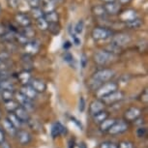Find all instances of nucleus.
Returning <instances> with one entry per match:
<instances>
[{"instance_id":"15","label":"nucleus","mask_w":148,"mask_h":148,"mask_svg":"<svg viewBox=\"0 0 148 148\" xmlns=\"http://www.w3.org/2000/svg\"><path fill=\"white\" fill-rule=\"evenodd\" d=\"M39 49H40V44L37 41H33L30 40L28 43L25 45V51L26 53L28 54H35L39 51Z\"/></svg>"},{"instance_id":"24","label":"nucleus","mask_w":148,"mask_h":148,"mask_svg":"<svg viewBox=\"0 0 148 148\" xmlns=\"http://www.w3.org/2000/svg\"><path fill=\"white\" fill-rule=\"evenodd\" d=\"M126 25L131 29H136L142 25V21L139 19L138 18H132V19H130V21H126Z\"/></svg>"},{"instance_id":"53","label":"nucleus","mask_w":148,"mask_h":148,"mask_svg":"<svg viewBox=\"0 0 148 148\" xmlns=\"http://www.w3.org/2000/svg\"><path fill=\"white\" fill-rule=\"evenodd\" d=\"M103 1L107 2V3H110V2H114L115 0H103Z\"/></svg>"},{"instance_id":"16","label":"nucleus","mask_w":148,"mask_h":148,"mask_svg":"<svg viewBox=\"0 0 148 148\" xmlns=\"http://www.w3.org/2000/svg\"><path fill=\"white\" fill-rule=\"evenodd\" d=\"M66 133V128L63 126L61 123L57 122L54 123L53 126L51 128V136L52 138H56V136H59L60 135H63V134Z\"/></svg>"},{"instance_id":"40","label":"nucleus","mask_w":148,"mask_h":148,"mask_svg":"<svg viewBox=\"0 0 148 148\" xmlns=\"http://www.w3.org/2000/svg\"><path fill=\"white\" fill-rule=\"evenodd\" d=\"M27 3L30 7L32 8H38L41 3V0H27Z\"/></svg>"},{"instance_id":"13","label":"nucleus","mask_w":148,"mask_h":148,"mask_svg":"<svg viewBox=\"0 0 148 148\" xmlns=\"http://www.w3.org/2000/svg\"><path fill=\"white\" fill-rule=\"evenodd\" d=\"M29 85L34 89V90L37 92V93H43V92L46 91L47 89V85L42 79H32L31 82H30Z\"/></svg>"},{"instance_id":"20","label":"nucleus","mask_w":148,"mask_h":148,"mask_svg":"<svg viewBox=\"0 0 148 148\" xmlns=\"http://www.w3.org/2000/svg\"><path fill=\"white\" fill-rule=\"evenodd\" d=\"M44 18L49 23H58V21H59L58 14L56 12H54V11H51V12H49V13H45Z\"/></svg>"},{"instance_id":"11","label":"nucleus","mask_w":148,"mask_h":148,"mask_svg":"<svg viewBox=\"0 0 148 148\" xmlns=\"http://www.w3.org/2000/svg\"><path fill=\"white\" fill-rule=\"evenodd\" d=\"M130 40H131V39H130L129 35H127V34H118V35H115L112 38V40H111V44L115 45V46L120 47L122 46L127 45L130 42Z\"/></svg>"},{"instance_id":"41","label":"nucleus","mask_w":148,"mask_h":148,"mask_svg":"<svg viewBox=\"0 0 148 148\" xmlns=\"http://www.w3.org/2000/svg\"><path fill=\"white\" fill-rule=\"evenodd\" d=\"M19 2L21 0H8V4L10 5L11 7L13 8H16L19 6Z\"/></svg>"},{"instance_id":"3","label":"nucleus","mask_w":148,"mask_h":148,"mask_svg":"<svg viewBox=\"0 0 148 148\" xmlns=\"http://www.w3.org/2000/svg\"><path fill=\"white\" fill-rule=\"evenodd\" d=\"M113 57H114V55L110 53V52H108L107 51H100L95 53L94 60H95V62L97 64H99V65H106L107 63L110 62Z\"/></svg>"},{"instance_id":"38","label":"nucleus","mask_w":148,"mask_h":148,"mask_svg":"<svg viewBox=\"0 0 148 148\" xmlns=\"http://www.w3.org/2000/svg\"><path fill=\"white\" fill-rule=\"evenodd\" d=\"M64 60H65L66 62L69 63V64H72L75 61L74 56H73L70 52H66V53H65V55H64Z\"/></svg>"},{"instance_id":"29","label":"nucleus","mask_w":148,"mask_h":148,"mask_svg":"<svg viewBox=\"0 0 148 148\" xmlns=\"http://www.w3.org/2000/svg\"><path fill=\"white\" fill-rule=\"evenodd\" d=\"M21 34L23 35L24 37H26L27 39H29V38H32L33 36L35 35V32H34V30L31 28V27L26 26V27H23V29L21 30Z\"/></svg>"},{"instance_id":"2","label":"nucleus","mask_w":148,"mask_h":148,"mask_svg":"<svg viewBox=\"0 0 148 148\" xmlns=\"http://www.w3.org/2000/svg\"><path fill=\"white\" fill-rule=\"evenodd\" d=\"M114 76V72L112 70L110 69H102V70H99L97 71L95 74L93 75L92 79L98 80V82L104 83V82H108L111 77Z\"/></svg>"},{"instance_id":"50","label":"nucleus","mask_w":148,"mask_h":148,"mask_svg":"<svg viewBox=\"0 0 148 148\" xmlns=\"http://www.w3.org/2000/svg\"><path fill=\"white\" fill-rule=\"evenodd\" d=\"M71 46H72L71 43H70L69 41H67L66 43H64V46H63V47H64V49H68L69 47H71Z\"/></svg>"},{"instance_id":"18","label":"nucleus","mask_w":148,"mask_h":148,"mask_svg":"<svg viewBox=\"0 0 148 148\" xmlns=\"http://www.w3.org/2000/svg\"><path fill=\"white\" fill-rule=\"evenodd\" d=\"M16 21L18 24H21V25L23 27L29 26L30 23H31L30 18L26 15V14H23V13L18 14V15L16 16Z\"/></svg>"},{"instance_id":"37","label":"nucleus","mask_w":148,"mask_h":148,"mask_svg":"<svg viewBox=\"0 0 148 148\" xmlns=\"http://www.w3.org/2000/svg\"><path fill=\"white\" fill-rule=\"evenodd\" d=\"M117 148H134V145L130 141H121L117 145Z\"/></svg>"},{"instance_id":"19","label":"nucleus","mask_w":148,"mask_h":148,"mask_svg":"<svg viewBox=\"0 0 148 148\" xmlns=\"http://www.w3.org/2000/svg\"><path fill=\"white\" fill-rule=\"evenodd\" d=\"M104 9L107 14H112V15H114V14H116L120 10V5L116 3L115 1L110 2V3H106L104 5Z\"/></svg>"},{"instance_id":"47","label":"nucleus","mask_w":148,"mask_h":148,"mask_svg":"<svg viewBox=\"0 0 148 148\" xmlns=\"http://www.w3.org/2000/svg\"><path fill=\"white\" fill-rule=\"evenodd\" d=\"M73 40H74V44L76 45V46H79V44H80V40H79V38L77 37L76 35L73 36Z\"/></svg>"},{"instance_id":"27","label":"nucleus","mask_w":148,"mask_h":148,"mask_svg":"<svg viewBox=\"0 0 148 148\" xmlns=\"http://www.w3.org/2000/svg\"><path fill=\"white\" fill-rule=\"evenodd\" d=\"M4 105H5V108H6V110L9 111L10 113L11 112H15V110L19 107L18 102L15 101V100H11V101L5 102Z\"/></svg>"},{"instance_id":"39","label":"nucleus","mask_w":148,"mask_h":148,"mask_svg":"<svg viewBox=\"0 0 148 148\" xmlns=\"http://www.w3.org/2000/svg\"><path fill=\"white\" fill-rule=\"evenodd\" d=\"M79 110L80 112H83L85 110V100L83 97L79 98Z\"/></svg>"},{"instance_id":"36","label":"nucleus","mask_w":148,"mask_h":148,"mask_svg":"<svg viewBox=\"0 0 148 148\" xmlns=\"http://www.w3.org/2000/svg\"><path fill=\"white\" fill-rule=\"evenodd\" d=\"M100 148H117V144L111 141H106L100 145Z\"/></svg>"},{"instance_id":"26","label":"nucleus","mask_w":148,"mask_h":148,"mask_svg":"<svg viewBox=\"0 0 148 148\" xmlns=\"http://www.w3.org/2000/svg\"><path fill=\"white\" fill-rule=\"evenodd\" d=\"M108 118V113L107 112V111L103 110L101 111V112L95 114V115H93V120L95 123H98V124H101V123L103 121H105L106 119Z\"/></svg>"},{"instance_id":"1","label":"nucleus","mask_w":148,"mask_h":148,"mask_svg":"<svg viewBox=\"0 0 148 148\" xmlns=\"http://www.w3.org/2000/svg\"><path fill=\"white\" fill-rule=\"evenodd\" d=\"M117 90V84L115 82H108V83H104L101 87L97 90L96 92V96L99 98V99H102L108 95L111 94L112 92Z\"/></svg>"},{"instance_id":"31","label":"nucleus","mask_w":148,"mask_h":148,"mask_svg":"<svg viewBox=\"0 0 148 148\" xmlns=\"http://www.w3.org/2000/svg\"><path fill=\"white\" fill-rule=\"evenodd\" d=\"M37 26L39 27V29L45 31V30H47V27H49V22L45 19V18H41L37 19Z\"/></svg>"},{"instance_id":"54","label":"nucleus","mask_w":148,"mask_h":148,"mask_svg":"<svg viewBox=\"0 0 148 148\" xmlns=\"http://www.w3.org/2000/svg\"><path fill=\"white\" fill-rule=\"evenodd\" d=\"M0 118H1V111H0Z\"/></svg>"},{"instance_id":"48","label":"nucleus","mask_w":148,"mask_h":148,"mask_svg":"<svg viewBox=\"0 0 148 148\" xmlns=\"http://www.w3.org/2000/svg\"><path fill=\"white\" fill-rule=\"evenodd\" d=\"M0 147H1V148H11L10 144L8 143V142H7L6 140H5V141L3 142V143L0 144Z\"/></svg>"},{"instance_id":"5","label":"nucleus","mask_w":148,"mask_h":148,"mask_svg":"<svg viewBox=\"0 0 148 148\" xmlns=\"http://www.w3.org/2000/svg\"><path fill=\"white\" fill-rule=\"evenodd\" d=\"M127 129H128V125L125 121H116L108 132L110 135H119V134L126 132Z\"/></svg>"},{"instance_id":"49","label":"nucleus","mask_w":148,"mask_h":148,"mask_svg":"<svg viewBox=\"0 0 148 148\" xmlns=\"http://www.w3.org/2000/svg\"><path fill=\"white\" fill-rule=\"evenodd\" d=\"M141 100L143 101L144 103H147V90H145L144 91V93H143V98H141Z\"/></svg>"},{"instance_id":"33","label":"nucleus","mask_w":148,"mask_h":148,"mask_svg":"<svg viewBox=\"0 0 148 148\" xmlns=\"http://www.w3.org/2000/svg\"><path fill=\"white\" fill-rule=\"evenodd\" d=\"M32 14H33V16H34V18H44V15H45V13H44V11L40 9V8H33L32 9Z\"/></svg>"},{"instance_id":"32","label":"nucleus","mask_w":148,"mask_h":148,"mask_svg":"<svg viewBox=\"0 0 148 148\" xmlns=\"http://www.w3.org/2000/svg\"><path fill=\"white\" fill-rule=\"evenodd\" d=\"M47 29H49L53 35L59 34V32H60V26L58 25V23H49Z\"/></svg>"},{"instance_id":"4","label":"nucleus","mask_w":148,"mask_h":148,"mask_svg":"<svg viewBox=\"0 0 148 148\" xmlns=\"http://www.w3.org/2000/svg\"><path fill=\"white\" fill-rule=\"evenodd\" d=\"M111 36V32L108 29L103 28V27H97L92 31V37L95 40H106Z\"/></svg>"},{"instance_id":"52","label":"nucleus","mask_w":148,"mask_h":148,"mask_svg":"<svg viewBox=\"0 0 148 148\" xmlns=\"http://www.w3.org/2000/svg\"><path fill=\"white\" fill-rule=\"evenodd\" d=\"M131 0H119V2L121 4H126V3H128V2H130Z\"/></svg>"},{"instance_id":"30","label":"nucleus","mask_w":148,"mask_h":148,"mask_svg":"<svg viewBox=\"0 0 148 148\" xmlns=\"http://www.w3.org/2000/svg\"><path fill=\"white\" fill-rule=\"evenodd\" d=\"M83 29H84V22H83L82 19H79L74 27V31L76 34H82L83 32Z\"/></svg>"},{"instance_id":"44","label":"nucleus","mask_w":148,"mask_h":148,"mask_svg":"<svg viewBox=\"0 0 148 148\" xmlns=\"http://www.w3.org/2000/svg\"><path fill=\"white\" fill-rule=\"evenodd\" d=\"M80 63H82V68H85L86 63H87V59H86V55L85 54H82V59H80Z\"/></svg>"},{"instance_id":"42","label":"nucleus","mask_w":148,"mask_h":148,"mask_svg":"<svg viewBox=\"0 0 148 148\" xmlns=\"http://www.w3.org/2000/svg\"><path fill=\"white\" fill-rule=\"evenodd\" d=\"M136 134H138V138H143V136H145V135H146V129H145V128H139Z\"/></svg>"},{"instance_id":"46","label":"nucleus","mask_w":148,"mask_h":148,"mask_svg":"<svg viewBox=\"0 0 148 148\" xmlns=\"http://www.w3.org/2000/svg\"><path fill=\"white\" fill-rule=\"evenodd\" d=\"M8 57H9V55H8L7 53H5V52H3V53H0V60L1 61H4L8 59Z\"/></svg>"},{"instance_id":"45","label":"nucleus","mask_w":148,"mask_h":148,"mask_svg":"<svg viewBox=\"0 0 148 148\" xmlns=\"http://www.w3.org/2000/svg\"><path fill=\"white\" fill-rule=\"evenodd\" d=\"M6 32H7L6 27H5L4 25H2V24H0V36H1V37H3Z\"/></svg>"},{"instance_id":"34","label":"nucleus","mask_w":148,"mask_h":148,"mask_svg":"<svg viewBox=\"0 0 148 148\" xmlns=\"http://www.w3.org/2000/svg\"><path fill=\"white\" fill-rule=\"evenodd\" d=\"M92 11L96 16H104L105 14H107L104 9V6H95L93 7Z\"/></svg>"},{"instance_id":"22","label":"nucleus","mask_w":148,"mask_h":148,"mask_svg":"<svg viewBox=\"0 0 148 148\" xmlns=\"http://www.w3.org/2000/svg\"><path fill=\"white\" fill-rule=\"evenodd\" d=\"M116 122L115 119H112V118H108L106 119L105 121H103L101 124H100V130L102 131V132H108V130L110 129L111 127H112V125L114 123Z\"/></svg>"},{"instance_id":"14","label":"nucleus","mask_w":148,"mask_h":148,"mask_svg":"<svg viewBox=\"0 0 148 148\" xmlns=\"http://www.w3.org/2000/svg\"><path fill=\"white\" fill-rule=\"evenodd\" d=\"M14 113H15V115L18 117V118L19 119V121H21V123H27L30 119L29 112L25 110V108L21 107V106L16 108Z\"/></svg>"},{"instance_id":"23","label":"nucleus","mask_w":148,"mask_h":148,"mask_svg":"<svg viewBox=\"0 0 148 148\" xmlns=\"http://www.w3.org/2000/svg\"><path fill=\"white\" fill-rule=\"evenodd\" d=\"M42 1V7H43V10L44 13H49V12H51L53 11L54 9V2L53 0H41Z\"/></svg>"},{"instance_id":"6","label":"nucleus","mask_w":148,"mask_h":148,"mask_svg":"<svg viewBox=\"0 0 148 148\" xmlns=\"http://www.w3.org/2000/svg\"><path fill=\"white\" fill-rule=\"evenodd\" d=\"M123 97H124V95L121 91H114L112 92L111 94L108 95V96H106L104 98H102V102L104 103V104H114V103L116 102H119L120 100L123 99Z\"/></svg>"},{"instance_id":"43","label":"nucleus","mask_w":148,"mask_h":148,"mask_svg":"<svg viewBox=\"0 0 148 148\" xmlns=\"http://www.w3.org/2000/svg\"><path fill=\"white\" fill-rule=\"evenodd\" d=\"M5 140H6V139H5V133H4L3 129L0 127V144L3 143Z\"/></svg>"},{"instance_id":"7","label":"nucleus","mask_w":148,"mask_h":148,"mask_svg":"<svg viewBox=\"0 0 148 148\" xmlns=\"http://www.w3.org/2000/svg\"><path fill=\"white\" fill-rule=\"evenodd\" d=\"M141 115V111L139 108H136V107H132L125 111L124 113V118L127 120V121H135L138 118H139Z\"/></svg>"},{"instance_id":"9","label":"nucleus","mask_w":148,"mask_h":148,"mask_svg":"<svg viewBox=\"0 0 148 148\" xmlns=\"http://www.w3.org/2000/svg\"><path fill=\"white\" fill-rule=\"evenodd\" d=\"M16 136V138H18V141L21 145L29 144L32 139L31 135H30L27 131H24V130H18Z\"/></svg>"},{"instance_id":"8","label":"nucleus","mask_w":148,"mask_h":148,"mask_svg":"<svg viewBox=\"0 0 148 148\" xmlns=\"http://www.w3.org/2000/svg\"><path fill=\"white\" fill-rule=\"evenodd\" d=\"M15 97L16 99V102H18V105H21V107H22L23 108L28 111L29 110H33V104H32V101H30L27 98H25L22 95L21 92L18 93H15Z\"/></svg>"},{"instance_id":"12","label":"nucleus","mask_w":148,"mask_h":148,"mask_svg":"<svg viewBox=\"0 0 148 148\" xmlns=\"http://www.w3.org/2000/svg\"><path fill=\"white\" fill-rule=\"evenodd\" d=\"M21 93L25 98H27L28 100H30V101L35 100L36 98H37V94H38L29 84L22 86L21 89Z\"/></svg>"},{"instance_id":"28","label":"nucleus","mask_w":148,"mask_h":148,"mask_svg":"<svg viewBox=\"0 0 148 148\" xmlns=\"http://www.w3.org/2000/svg\"><path fill=\"white\" fill-rule=\"evenodd\" d=\"M14 97H15V92H14V90L1 91V99L3 100L4 103L11 101V100H14Z\"/></svg>"},{"instance_id":"35","label":"nucleus","mask_w":148,"mask_h":148,"mask_svg":"<svg viewBox=\"0 0 148 148\" xmlns=\"http://www.w3.org/2000/svg\"><path fill=\"white\" fill-rule=\"evenodd\" d=\"M103 84H104V83L98 82V80L94 79H91L90 82H89V85H90V87L93 89V90H98V89L101 87Z\"/></svg>"},{"instance_id":"21","label":"nucleus","mask_w":148,"mask_h":148,"mask_svg":"<svg viewBox=\"0 0 148 148\" xmlns=\"http://www.w3.org/2000/svg\"><path fill=\"white\" fill-rule=\"evenodd\" d=\"M7 119L9 120L11 124H12L13 126L15 127L16 130H18V129H21V128L22 123H21V121H19V119L15 115V113H14V112H11V113L8 114Z\"/></svg>"},{"instance_id":"25","label":"nucleus","mask_w":148,"mask_h":148,"mask_svg":"<svg viewBox=\"0 0 148 148\" xmlns=\"http://www.w3.org/2000/svg\"><path fill=\"white\" fill-rule=\"evenodd\" d=\"M18 79H19V82H21V84L27 85L31 82L32 77L30 76V74L28 72H22L18 75Z\"/></svg>"},{"instance_id":"10","label":"nucleus","mask_w":148,"mask_h":148,"mask_svg":"<svg viewBox=\"0 0 148 148\" xmlns=\"http://www.w3.org/2000/svg\"><path fill=\"white\" fill-rule=\"evenodd\" d=\"M105 108V104L102 102V100L97 99L93 101L89 106V111H90V114L92 116L95 115V114L101 112V111L104 110Z\"/></svg>"},{"instance_id":"51","label":"nucleus","mask_w":148,"mask_h":148,"mask_svg":"<svg viewBox=\"0 0 148 148\" xmlns=\"http://www.w3.org/2000/svg\"><path fill=\"white\" fill-rule=\"evenodd\" d=\"M3 65H4V62H3V61L0 60V71H4V68L2 67Z\"/></svg>"},{"instance_id":"17","label":"nucleus","mask_w":148,"mask_h":148,"mask_svg":"<svg viewBox=\"0 0 148 148\" xmlns=\"http://www.w3.org/2000/svg\"><path fill=\"white\" fill-rule=\"evenodd\" d=\"M2 129H3V131H6V132L12 136H16V132H18V130L11 124L10 121L7 118H5L3 120V122H2Z\"/></svg>"}]
</instances>
